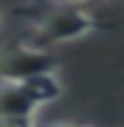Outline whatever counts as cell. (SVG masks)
<instances>
[{
  "instance_id": "obj_1",
  "label": "cell",
  "mask_w": 124,
  "mask_h": 127,
  "mask_svg": "<svg viewBox=\"0 0 124 127\" xmlns=\"http://www.w3.org/2000/svg\"><path fill=\"white\" fill-rule=\"evenodd\" d=\"M99 28V19L94 11H88L86 6H74V3H64L55 11H47L44 17H39L30 36L25 44L39 47V50H50L58 44H69V41H77L83 36H88Z\"/></svg>"
},
{
  "instance_id": "obj_2",
  "label": "cell",
  "mask_w": 124,
  "mask_h": 127,
  "mask_svg": "<svg viewBox=\"0 0 124 127\" xmlns=\"http://www.w3.org/2000/svg\"><path fill=\"white\" fill-rule=\"evenodd\" d=\"M41 108L25 80L0 77V124H33Z\"/></svg>"
},
{
  "instance_id": "obj_3",
  "label": "cell",
  "mask_w": 124,
  "mask_h": 127,
  "mask_svg": "<svg viewBox=\"0 0 124 127\" xmlns=\"http://www.w3.org/2000/svg\"><path fill=\"white\" fill-rule=\"evenodd\" d=\"M44 69H58L55 61L50 58V50H39L30 44H19L8 53L0 55V77H11V80H22L36 72Z\"/></svg>"
},
{
  "instance_id": "obj_4",
  "label": "cell",
  "mask_w": 124,
  "mask_h": 127,
  "mask_svg": "<svg viewBox=\"0 0 124 127\" xmlns=\"http://www.w3.org/2000/svg\"><path fill=\"white\" fill-rule=\"evenodd\" d=\"M61 3H74V6H91V3H110V0H61Z\"/></svg>"
}]
</instances>
